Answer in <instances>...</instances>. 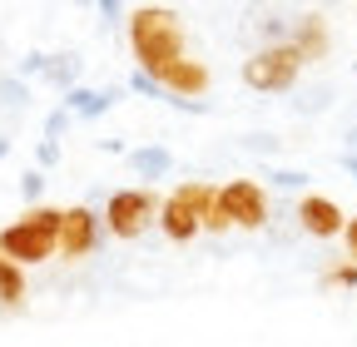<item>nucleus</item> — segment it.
<instances>
[{"label":"nucleus","instance_id":"obj_1","mask_svg":"<svg viewBox=\"0 0 357 347\" xmlns=\"http://www.w3.org/2000/svg\"><path fill=\"white\" fill-rule=\"evenodd\" d=\"M129 50L139 60V70L149 79H159V70H169L174 60H184V20L169 6H139L129 15Z\"/></svg>","mask_w":357,"mask_h":347},{"label":"nucleus","instance_id":"obj_2","mask_svg":"<svg viewBox=\"0 0 357 347\" xmlns=\"http://www.w3.org/2000/svg\"><path fill=\"white\" fill-rule=\"evenodd\" d=\"M60 219H65V208L35 203L25 219H15L10 229H0V258H10L15 268H30V263L55 258L60 253Z\"/></svg>","mask_w":357,"mask_h":347},{"label":"nucleus","instance_id":"obj_3","mask_svg":"<svg viewBox=\"0 0 357 347\" xmlns=\"http://www.w3.org/2000/svg\"><path fill=\"white\" fill-rule=\"evenodd\" d=\"M303 75V55L293 45H263L243 60V84L248 90H263V95H283L293 90Z\"/></svg>","mask_w":357,"mask_h":347},{"label":"nucleus","instance_id":"obj_4","mask_svg":"<svg viewBox=\"0 0 357 347\" xmlns=\"http://www.w3.org/2000/svg\"><path fill=\"white\" fill-rule=\"evenodd\" d=\"M159 194L154 189H119V194H109V203H105V213H100V224L114 233V238H139L149 224H159Z\"/></svg>","mask_w":357,"mask_h":347},{"label":"nucleus","instance_id":"obj_5","mask_svg":"<svg viewBox=\"0 0 357 347\" xmlns=\"http://www.w3.org/2000/svg\"><path fill=\"white\" fill-rule=\"evenodd\" d=\"M218 213L229 219V229H263L268 224V194L253 179H229L218 184Z\"/></svg>","mask_w":357,"mask_h":347},{"label":"nucleus","instance_id":"obj_6","mask_svg":"<svg viewBox=\"0 0 357 347\" xmlns=\"http://www.w3.org/2000/svg\"><path fill=\"white\" fill-rule=\"evenodd\" d=\"M100 233H105V224H100L95 208H84V203L65 208V219H60V258H89L100 248Z\"/></svg>","mask_w":357,"mask_h":347},{"label":"nucleus","instance_id":"obj_7","mask_svg":"<svg viewBox=\"0 0 357 347\" xmlns=\"http://www.w3.org/2000/svg\"><path fill=\"white\" fill-rule=\"evenodd\" d=\"M298 224H303V233H312V238H342L347 213H342L328 194H303V199H298Z\"/></svg>","mask_w":357,"mask_h":347},{"label":"nucleus","instance_id":"obj_8","mask_svg":"<svg viewBox=\"0 0 357 347\" xmlns=\"http://www.w3.org/2000/svg\"><path fill=\"white\" fill-rule=\"evenodd\" d=\"M208 65L204 60H194V55H184V60H174L169 70H159V90L169 95V100H199L204 90H208Z\"/></svg>","mask_w":357,"mask_h":347},{"label":"nucleus","instance_id":"obj_9","mask_svg":"<svg viewBox=\"0 0 357 347\" xmlns=\"http://www.w3.org/2000/svg\"><path fill=\"white\" fill-rule=\"evenodd\" d=\"M159 229H164V238L169 243H194L199 233H204V224H199V213L178 199V194H169L164 203H159Z\"/></svg>","mask_w":357,"mask_h":347},{"label":"nucleus","instance_id":"obj_10","mask_svg":"<svg viewBox=\"0 0 357 347\" xmlns=\"http://www.w3.org/2000/svg\"><path fill=\"white\" fill-rule=\"evenodd\" d=\"M288 45L303 55V65L323 60L328 45H333V40H328V20H323L318 10H312V15H298V20H293V35H288Z\"/></svg>","mask_w":357,"mask_h":347},{"label":"nucleus","instance_id":"obj_11","mask_svg":"<svg viewBox=\"0 0 357 347\" xmlns=\"http://www.w3.org/2000/svg\"><path fill=\"white\" fill-rule=\"evenodd\" d=\"M119 100H124L119 84H109V90H84V84H75V90L65 95V109H70L75 119H100V114H109Z\"/></svg>","mask_w":357,"mask_h":347},{"label":"nucleus","instance_id":"obj_12","mask_svg":"<svg viewBox=\"0 0 357 347\" xmlns=\"http://www.w3.org/2000/svg\"><path fill=\"white\" fill-rule=\"evenodd\" d=\"M129 169L139 174V179H164L174 169V154L164 144H144V149H129Z\"/></svg>","mask_w":357,"mask_h":347},{"label":"nucleus","instance_id":"obj_13","mask_svg":"<svg viewBox=\"0 0 357 347\" xmlns=\"http://www.w3.org/2000/svg\"><path fill=\"white\" fill-rule=\"evenodd\" d=\"M45 84H55V90H75V79H79V55H45Z\"/></svg>","mask_w":357,"mask_h":347},{"label":"nucleus","instance_id":"obj_14","mask_svg":"<svg viewBox=\"0 0 357 347\" xmlns=\"http://www.w3.org/2000/svg\"><path fill=\"white\" fill-rule=\"evenodd\" d=\"M20 298H25V268L0 258V308H20Z\"/></svg>","mask_w":357,"mask_h":347},{"label":"nucleus","instance_id":"obj_15","mask_svg":"<svg viewBox=\"0 0 357 347\" xmlns=\"http://www.w3.org/2000/svg\"><path fill=\"white\" fill-rule=\"evenodd\" d=\"M258 35H263V45H288L293 20H283V15H258Z\"/></svg>","mask_w":357,"mask_h":347},{"label":"nucleus","instance_id":"obj_16","mask_svg":"<svg viewBox=\"0 0 357 347\" xmlns=\"http://www.w3.org/2000/svg\"><path fill=\"white\" fill-rule=\"evenodd\" d=\"M30 100V84L20 75H0V105H25Z\"/></svg>","mask_w":357,"mask_h":347},{"label":"nucleus","instance_id":"obj_17","mask_svg":"<svg viewBox=\"0 0 357 347\" xmlns=\"http://www.w3.org/2000/svg\"><path fill=\"white\" fill-rule=\"evenodd\" d=\"M323 288H357V263H337L323 273Z\"/></svg>","mask_w":357,"mask_h":347},{"label":"nucleus","instance_id":"obj_18","mask_svg":"<svg viewBox=\"0 0 357 347\" xmlns=\"http://www.w3.org/2000/svg\"><path fill=\"white\" fill-rule=\"evenodd\" d=\"M20 194L30 199V208L40 203V194H45V174H40V169H25V174H20Z\"/></svg>","mask_w":357,"mask_h":347},{"label":"nucleus","instance_id":"obj_19","mask_svg":"<svg viewBox=\"0 0 357 347\" xmlns=\"http://www.w3.org/2000/svg\"><path fill=\"white\" fill-rule=\"evenodd\" d=\"M70 119H75V114H70V109L60 105V109H55L50 119H45V139H50V144H60V134H65V129H70Z\"/></svg>","mask_w":357,"mask_h":347},{"label":"nucleus","instance_id":"obj_20","mask_svg":"<svg viewBox=\"0 0 357 347\" xmlns=\"http://www.w3.org/2000/svg\"><path fill=\"white\" fill-rule=\"evenodd\" d=\"M268 179H273L278 189H303L307 174H303V169H268Z\"/></svg>","mask_w":357,"mask_h":347},{"label":"nucleus","instance_id":"obj_21","mask_svg":"<svg viewBox=\"0 0 357 347\" xmlns=\"http://www.w3.org/2000/svg\"><path fill=\"white\" fill-rule=\"evenodd\" d=\"M129 90H139V95H149V100H164V90H159V79H149L144 70H134V75H129Z\"/></svg>","mask_w":357,"mask_h":347},{"label":"nucleus","instance_id":"obj_22","mask_svg":"<svg viewBox=\"0 0 357 347\" xmlns=\"http://www.w3.org/2000/svg\"><path fill=\"white\" fill-rule=\"evenodd\" d=\"M15 75H20V79L30 84V75H45V55H40V50H35V55H25V60L15 65Z\"/></svg>","mask_w":357,"mask_h":347},{"label":"nucleus","instance_id":"obj_23","mask_svg":"<svg viewBox=\"0 0 357 347\" xmlns=\"http://www.w3.org/2000/svg\"><path fill=\"white\" fill-rule=\"evenodd\" d=\"M35 159H40V169H55V164H60V144H50V139H40Z\"/></svg>","mask_w":357,"mask_h":347},{"label":"nucleus","instance_id":"obj_24","mask_svg":"<svg viewBox=\"0 0 357 347\" xmlns=\"http://www.w3.org/2000/svg\"><path fill=\"white\" fill-rule=\"evenodd\" d=\"M243 149H253V154H273V149H278V139H273V134H248V139H243Z\"/></svg>","mask_w":357,"mask_h":347},{"label":"nucleus","instance_id":"obj_25","mask_svg":"<svg viewBox=\"0 0 357 347\" xmlns=\"http://www.w3.org/2000/svg\"><path fill=\"white\" fill-rule=\"evenodd\" d=\"M342 243H347V263H357V219H347V229H342Z\"/></svg>","mask_w":357,"mask_h":347},{"label":"nucleus","instance_id":"obj_26","mask_svg":"<svg viewBox=\"0 0 357 347\" xmlns=\"http://www.w3.org/2000/svg\"><path fill=\"white\" fill-rule=\"evenodd\" d=\"M100 15H105V20H119L124 6H119V0H100Z\"/></svg>","mask_w":357,"mask_h":347},{"label":"nucleus","instance_id":"obj_27","mask_svg":"<svg viewBox=\"0 0 357 347\" xmlns=\"http://www.w3.org/2000/svg\"><path fill=\"white\" fill-rule=\"evenodd\" d=\"M342 154H357V124L347 129V149H342Z\"/></svg>","mask_w":357,"mask_h":347},{"label":"nucleus","instance_id":"obj_28","mask_svg":"<svg viewBox=\"0 0 357 347\" xmlns=\"http://www.w3.org/2000/svg\"><path fill=\"white\" fill-rule=\"evenodd\" d=\"M342 169H347L352 179H357V154H342Z\"/></svg>","mask_w":357,"mask_h":347},{"label":"nucleus","instance_id":"obj_29","mask_svg":"<svg viewBox=\"0 0 357 347\" xmlns=\"http://www.w3.org/2000/svg\"><path fill=\"white\" fill-rule=\"evenodd\" d=\"M6 154H10V139H0V159H6Z\"/></svg>","mask_w":357,"mask_h":347}]
</instances>
